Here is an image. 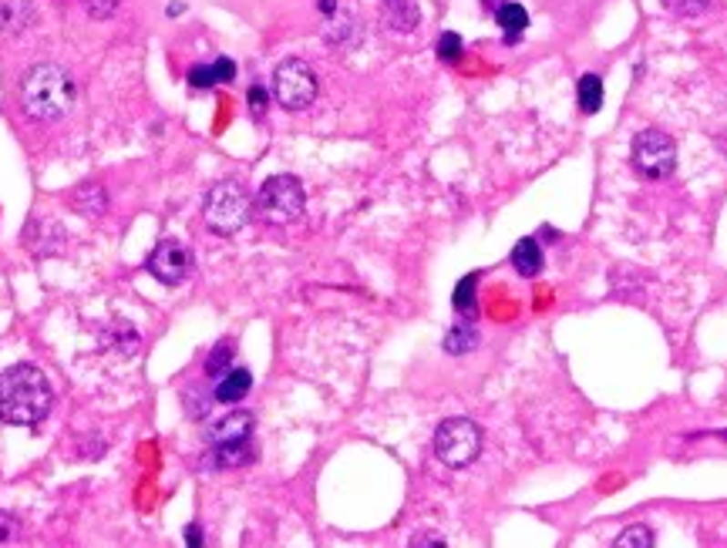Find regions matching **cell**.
Segmentation results:
<instances>
[{
	"mask_svg": "<svg viewBox=\"0 0 727 548\" xmlns=\"http://www.w3.org/2000/svg\"><path fill=\"white\" fill-rule=\"evenodd\" d=\"M317 75H313V67L307 61H300V57H287V61H280L273 71V95L276 101L283 105L287 111H303L310 108L313 101H317Z\"/></svg>",
	"mask_w": 727,
	"mask_h": 548,
	"instance_id": "obj_6",
	"label": "cell"
},
{
	"mask_svg": "<svg viewBox=\"0 0 727 548\" xmlns=\"http://www.w3.org/2000/svg\"><path fill=\"white\" fill-rule=\"evenodd\" d=\"M250 196H246V188L240 182H220V186L210 188V196H206V226L212 232H220V236H232V232H240L250 219Z\"/></svg>",
	"mask_w": 727,
	"mask_h": 548,
	"instance_id": "obj_5",
	"label": "cell"
},
{
	"mask_svg": "<svg viewBox=\"0 0 727 548\" xmlns=\"http://www.w3.org/2000/svg\"><path fill=\"white\" fill-rule=\"evenodd\" d=\"M34 11L27 0H7L0 4V34H17L31 24Z\"/></svg>",
	"mask_w": 727,
	"mask_h": 548,
	"instance_id": "obj_14",
	"label": "cell"
},
{
	"mask_svg": "<svg viewBox=\"0 0 727 548\" xmlns=\"http://www.w3.org/2000/svg\"><path fill=\"white\" fill-rule=\"evenodd\" d=\"M303 206H307V196H303V186L293 176L266 178L260 192H256V212L266 222H273V226L297 222L303 216Z\"/></svg>",
	"mask_w": 727,
	"mask_h": 548,
	"instance_id": "obj_3",
	"label": "cell"
},
{
	"mask_svg": "<svg viewBox=\"0 0 727 548\" xmlns=\"http://www.w3.org/2000/svg\"><path fill=\"white\" fill-rule=\"evenodd\" d=\"M77 85L65 67L34 65L21 81V105L34 121H57L75 108Z\"/></svg>",
	"mask_w": 727,
	"mask_h": 548,
	"instance_id": "obj_2",
	"label": "cell"
},
{
	"mask_svg": "<svg viewBox=\"0 0 727 548\" xmlns=\"http://www.w3.org/2000/svg\"><path fill=\"white\" fill-rule=\"evenodd\" d=\"M320 14L333 17V14H337V0H320Z\"/></svg>",
	"mask_w": 727,
	"mask_h": 548,
	"instance_id": "obj_30",
	"label": "cell"
},
{
	"mask_svg": "<svg viewBox=\"0 0 727 548\" xmlns=\"http://www.w3.org/2000/svg\"><path fill=\"white\" fill-rule=\"evenodd\" d=\"M253 424H256V417L250 414V411H236V414L222 417L220 424H212V428L206 431V438H210L212 448H216V444H240V441L253 438Z\"/></svg>",
	"mask_w": 727,
	"mask_h": 548,
	"instance_id": "obj_9",
	"label": "cell"
},
{
	"mask_svg": "<svg viewBox=\"0 0 727 548\" xmlns=\"http://www.w3.org/2000/svg\"><path fill=\"white\" fill-rule=\"evenodd\" d=\"M512 266H516L518 276H526V279H532V276L542 273V249L536 239H518L516 249H512Z\"/></svg>",
	"mask_w": 727,
	"mask_h": 548,
	"instance_id": "obj_12",
	"label": "cell"
},
{
	"mask_svg": "<svg viewBox=\"0 0 727 548\" xmlns=\"http://www.w3.org/2000/svg\"><path fill=\"white\" fill-rule=\"evenodd\" d=\"M14 538H17V522L0 512V542H14Z\"/></svg>",
	"mask_w": 727,
	"mask_h": 548,
	"instance_id": "obj_26",
	"label": "cell"
},
{
	"mask_svg": "<svg viewBox=\"0 0 727 548\" xmlns=\"http://www.w3.org/2000/svg\"><path fill=\"white\" fill-rule=\"evenodd\" d=\"M250 387H253V373L246 370V367H230V370L222 373V381L216 384V401L220 404H236L242 397L250 394Z\"/></svg>",
	"mask_w": 727,
	"mask_h": 548,
	"instance_id": "obj_11",
	"label": "cell"
},
{
	"mask_svg": "<svg viewBox=\"0 0 727 548\" xmlns=\"http://www.w3.org/2000/svg\"><path fill=\"white\" fill-rule=\"evenodd\" d=\"M115 7H118V0H85V11H88V17H95V21L111 17Z\"/></svg>",
	"mask_w": 727,
	"mask_h": 548,
	"instance_id": "obj_24",
	"label": "cell"
},
{
	"mask_svg": "<svg viewBox=\"0 0 727 548\" xmlns=\"http://www.w3.org/2000/svg\"><path fill=\"white\" fill-rule=\"evenodd\" d=\"M189 85H192V88H212V85H220V81L212 75V65H196L189 71Z\"/></svg>",
	"mask_w": 727,
	"mask_h": 548,
	"instance_id": "obj_23",
	"label": "cell"
},
{
	"mask_svg": "<svg viewBox=\"0 0 727 548\" xmlns=\"http://www.w3.org/2000/svg\"><path fill=\"white\" fill-rule=\"evenodd\" d=\"M411 545H415V548H418V545H438L441 548V545H445V538H435L431 532H421V538H411Z\"/></svg>",
	"mask_w": 727,
	"mask_h": 548,
	"instance_id": "obj_28",
	"label": "cell"
},
{
	"mask_svg": "<svg viewBox=\"0 0 727 548\" xmlns=\"http://www.w3.org/2000/svg\"><path fill=\"white\" fill-rule=\"evenodd\" d=\"M617 548H650L653 545V532L647 525H630L623 535L613 542Z\"/></svg>",
	"mask_w": 727,
	"mask_h": 548,
	"instance_id": "obj_19",
	"label": "cell"
},
{
	"mask_svg": "<svg viewBox=\"0 0 727 548\" xmlns=\"http://www.w3.org/2000/svg\"><path fill=\"white\" fill-rule=\"evenodd\" d=\"M230 357H232V347L230 343H220V347L210 353V360H206V373H210V377H222V373L230 370Z\"/></svg>",
	"mask_w": 727,
	"mask_h": 548,
	"instance_id": "obj_22",
	"label": "cell"
},
{
	"mask_svg": "<svg viewBox=\"0 0 727 548\" xmlns=\"http://www.w3.org/2000/svg\"><path fill=\"white\" fill-rule=\"evenodd\" d=\"M475 283H478V276L468 273L462 283L455 286V310L465 313V317H472L475 313Z\"/></svg>",
	"mask_w": 727,
	"mask_h": 548,
	"instance_id": "obj_18",
	"label": "cell"
},
{
	"mask_svg": "<svg viewBox=\"0 0 727 548\" xmlns=\"http://www.w3.org/2000/svg\"><path fill=\"white\" fill-rule=\"evenodd\" d=\"M579 108H583V115H596L603 108V77L599 75L579 77Z\"/></svg>",
	"mask_w": 727,
	"mask_h": 548,
	"instance_id": "obj_16",
	"label": "cell"
},
{
	"mask_svg": "<svg viewBox=\"0 0 727 548\" xmlns=\"http://www.w3.org/2000/svg\"><path fill=\"white\" fill-rule=\"evenodd\" d=\"M55 391L34 363H17L0 373V421L14 428L41 424L51 414Z\"/></svg>",
	"mask_w": 727,
	"mask_h": 548,
	"instance_id": "obj_1",
	"label": "cell"
},
{
	"mask_svg": "<svg viewBox=\"0 0 727 548\" xmlns=\"http://www.w3.org/2000/svg\"><path fill=\"white\" fill-rule=\"evenodd\" d=\"M663 7L677 17H697V14H704L711 7V0H663Z\"/></svg>",
	"mask_w": 727,
	"mask_h": 548,
	"instance_id": "obj_21",
	"label": "cell"
},
{
	"mask_svg": "<svg viewBox=\"0 0 727 548\" xmlns=\"http://www.w3.org/2000/svg\"><path fill=\"white\" fill-rule=\"evenodd\" d=\"M381 21L397 34H411L421 24V11L415 0H381Z\"/></svg>",
	"mask_w": 727,
	"mask_h": 548,
	"instance_id": "obj_10",
	"label": "cell"
},
{
	"mask_svg": "<svg viewBox=\"0 0 727 548\" xmlns=\"http://www.w3.org/2000/svg\"><path fill=\"white\" fill-rule=\"evenodd\" d=\"M478 347V330L472 327V320H462L458 327L448 330V337H445V350L448 353H468Z\"/></svg>",
	"mask_w": 727,
	"mask_h": 548,
	"instance_id": "obj_17",
	"label": "cell"
},
{
	"mask_svg": "<svg viewBox=\"0 0 727 548\" xmlns=\"http://www.w3.org/2000/svg\"><path fill=\"white\" fill-rule=\"evenodd\" d=\"M496 21H498V27L506 31L508 45H516L518 34L526 31V24H529V14H526L522 4H512V0H508V4H502V7L496 11Z\"/></svg>",
	"mask_w": 727,
	"mask_h": 548,
	"instance_id": "obj_13",
	"label": "cell"
},
{
	"mask_svg": "<svg viewBox=\"0 0 727 548\" xmlns=\"http://www.w3.org/2000/svg\"><path fill=\"white\" fill-rule=\"evenodd\" d=\"M633 165H637L640 176H647V178L673 176V168H677V145H673L671 135L657 132V128H647V132H640L637 142H633Z\"/></svg>",
	"mask_w": 727,
	"mask_h": 548,
	"instance_id": "obj_7",
	"label": "cell"
},
{
	"mask_svg": "<svg viewBox=\"0 0 727 548\" xmlns=\"http://www.w3.org/2000/svg\"><path fill=\"white\" fill-rule=\"evenodd\" d=\"M250 461H253L250 441H240V444H216V448H212V468H240V464H250Z\"/></svg>",
	"mask_w": 727,
	"mask_h": 548,
	"instance_id": "obj_15",
	"label": "cell"
},
{
	"mask_svg": "<svg viewBox=\"0 0 727 548\" xmlns=\"http://www.w3.org/2000/svg\"><path fill=\"white\" fill-rule=\"evenodd\" d=\"M189 269H192V252H189L186 242L179 239H162L152 249V256H148V273L166 286L182 283L189 276Z\"/></svg>",
	"mask_w": 727,
	"mask_h": 548,
	"instance_id": "obj_8",
	"label": "cell"
},
{
	"mask_svg": "<svg viewBox=\"0 0 727 548\" xmlns=\"http://www.w3.org/2000/svg\"><path fill=\"white\" fill-rule=\"evenodd\" d=\"M212 75L220 85H230L232 77H236V65H232L230 57H220V61H212Z\"/></svg>",
	"mask_w": 727,
	"mask_h": 548,
	"instance_id": "obj_25",
	"label": "cell"
},
{
	"mask_svg": "<svg viewBox=\"0 0 727 548\" xmlns=\"http://www.w3.org/2000/svg\"><path fill=\"white\" fill-rule=\"evenodd\" d=\"M435 454L448 468H468L482 454V428L468 417H452L435 431Z\"/></svg>",
	"mask_w": 727,
	"mask_h": 548,
	"instance_id": "obj_4",
	"label": "cell"
},
{
	"mask_svg": "<svg viewBox=\"0 0 727 548\" xmlns=\"http://www.w3.org/2000/svg\"><path fill=\"white\" fill-rule=\"evenodd\" d=\"M462 51H465V45H462V37L458 34H452V31H445L438 37V57L441 61H448V65H455L458 57H462Z\"/></svg>",
	"mask_w": 727,
	"mask_h": 548,
	"instance_id": "obj_20",
	"label": "cell"
},
{
	"mask_svg": "<svg viewBox=\"0 0 727 548\" xmlns=\"http://www.w3.org/2000/svg\"><path fill=\"white\" fill-rule=\"evenodd\" d=\"M186 542H189V545H192V548L202 545V535H199V525H189V528H186Z\"/></svg>",
	"mask_w": 727,
	"mask_h": 548,
	"instance_id": "obj_29",
	"label": "cell"
},
{
	"mask_svg": "<svg viewBox=\"0 0 727 548\" xmlns=\"http://www.w3.org/2000/svg\"><path fill=\"white\" fill-rule=\"evenodd\" d=\"M250 108H253L256 118H260V115L266 111V91L260 88V85H256V88H250Z\"/></svg>",
	"mask_w": 727,
	"mask_h": 548,
	"instance_id": "obj_27",
	"label": "cell"
}]
</instances>
